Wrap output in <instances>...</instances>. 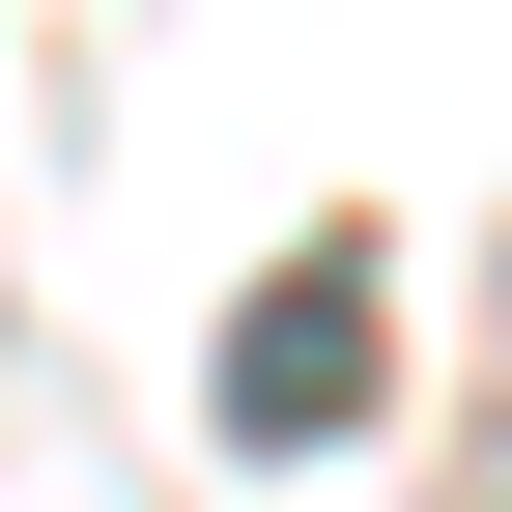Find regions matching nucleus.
Here are the masks:
<instances>
[{"label": "nucleus", "mask_w": 512, "mask_h": 512, "mask_svg": "<svg viewBox=\"0 0 512 512\" xmlns=\"http://www.w3.org/2000/svg\"><path fill=\"white\" fill-rule=\"evenodd\" d=\"M370 399H399V313H370V256H342V228H313V256H285V285H256V313H228V427H256V456H342V427H370Z\"/></svg>", "instance_id": "f257e3e1"}]
</instances>
